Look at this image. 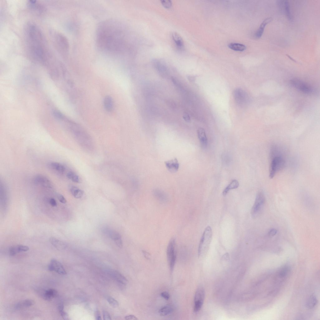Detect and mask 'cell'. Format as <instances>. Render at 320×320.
Wrapping results in <instances>:
<instances>
[{
  "instance_id": "6da1fadb",
  "label": "cell",
  "mask_w": 320,
  "mask_h": 320,
  "mask_svg": "<svg viewBox=\"0 0 320 320\" xmlns=\"http://www.w3.org/2000/svg\"><path fill=\"white\" fill-rule=\"evenodd\" d=\"M125 28L120 21L108 19L100 22L96 31V44L99 50L109 55L120 56L125 48Z\"/></svg>"
},
{
  "instance_id": "7a4b0ae2",
  "label": "cell",
  "mask_w": 320,
  "mask_h": 320,
  "mask_svg": "<svg viewBox=\"0 0 320 320\" xmlns=\"http://www.w3.org/2000/svg\"><path fill=\"white\" fill-rule=\"evenodd\" d=\"M26 34L29 50L36 60L44 62L47 59L48 53L46 42L42 32L35 24L28 25Z\"/></svg>"
},
{
  "instance_id": "3957f363",
  "label": "cell",
  "mask_w": 320,
  "mask_h": 320,
  "mask_svg": "<svg viewBox=\"0 0 320 320\" xmlns=\"http://www.w3.org/2000/svg\"><path fill=\"white\" fill-rule=\"evenodd\" d=\"M277 145H272L270 148L271 162L269 169V177L273 178L278 172L283 169L286 165V161L282 154L283 152Z\"/></svg>"
},
{
  "instance_id": "277c9868",
  "label": "cell",
  "mask_w": 320,
  "mask_h": 320,
  "mask_svg": "<svg viewBox=\"0 0 320 320\" xmlns=\"http://www.w3.org/2000/svg\"><path fill=\"white\" fill-rule=\"evenodd\" d=\"M212 235V228L208 226L205 229L200 239L198 250V257L203 256L208 251Z\"/></svg>"
},
{
  "instance_id": "5b68a950",
  "label": "cell",
  "mask_w": 320,
  "mask_h": 320,
  "mask_svg": "<svg viewBox=\"0 0 320 320\" xmlns=\"http://www.w3.org/2000/svg\"><path fill=\"white\" fill-rule=\"evenodd\" d=\"M265 202L264 193L262 191H260L257 194L255 201L251 211V214L253 218H257L262 213Z\"/></svg>"
},
{
  "instance_id": "8992f818",
  "label": "cell",
  "mask_w": 320,
  "mask_h": 320,
  "mask_svg": "<svg viewBox=\"0 0 320 320\" xmlns=\"http://www.w3.org/2000/svg\"><path fill=\"white\" fill-rule=\"evenodd\" d=\"M167 256L170 272L172 273L174 268L176 258V242L174 238L170 241L167 249Z\"/></svg>"
},
{
  "instance_id": "52a82bcc",
  "label": "cell",
  "mask_w": 320,
  "mask_h": 320,
  "mask_svg": "<svg viewBox=\"0 0 320 320\" xmlns=\"http://www.w3.org/2000/svg\"><path fill=\"white\" fill-rule=\"evenodd\" d=\"M290 84L294 88L305 94H311L314 92V89L312 86L299 79H292L290 80Z\"/></svg>"
},
{
  "instance_id": "ba28073f",
  "label": "cell",
  "mask_w": 320,
  "mask_h": 320,
  "mask_svg": "<svg viewBox=\"0 0 320 320\" xmlns=\"http://www.w3.org/2000/svg\"><path fill=\"white\" fill-rule=\"evenodd\" d=\"M54 40L60 52L63 54H66L68 52L69 45L65 37L60 33H57L55 35Z\"/></svg>"
},
{
  "instance_id": "9c48e42d",
  "label": "cell",
  "mask_w": 320,
  "mask_h": 320,
  "mask_svg": "<svg viewBox=\"0 0 320 320\" xmlns=\"http://www.w3.org/2000/svg\"><path fill=\"white\" fill-rule=\"evenodd\" d=\"M205 296V292L202 287L198 288L196 292L194 298L193 310L197 312L201 309L203 305Z\"/></svg>"
},
{
  "instance_id": "30bf717a",
  "label": "cell",
  "mask_w": 320,
  "mask_h": 320,
  "mask_svg": "<svg viewBox=\"0 0 320 320\" xmlns=\"http://www.w3.org/2000/svg\"><path fill=\"white\" fill-rule=\"evenodd\" d=\"M233 96L235 100L240 106H243L247 102L248 97L246 93L242 89L237 88L233 92Z\"/></svg>"
},
{
  "instance_id": "8fae6325",
  "label": "cell",
  "mask_w": 320,
  "mask_h": 320,
  "mask_svg": "<svg viewBox=\"0 0 320 320\" xmlns=\"http://www.w3.org/2000/svg\"><path fill=\"white\" fill-rule=\"evenodd\" d=\"M48 269L51 271H54L59 274L65 275L66 272L62 264L55 259H52L48 265Z\"/></svg>"
},
{
  "instance_id": "7c38bea8",
  "label": "cell",
  "mask_w": 320,
  "mask_h": 320,
  "mask_svg": "<svg viewBox=\"0 0 320 320\" xmlns=\"http://www.w3.org/2000/svg\"><path fill=\"white\" fill-rule=\"evenodd\" d=\"M33 181L35 184L44 188H51L52 185L50 181L45 176L38 175L35 176Z\"/></svg>"
},
{
  "instance_id": "4fadbf2b",
  "label": "cell",
  "mask_w": 320,
  "mask_h": 320,
  "mask_svg": "<svg viewBox=\"0 0 320 320\" xmlns=\"http://www.w3.org/2000/svg\"><path fill=\"white\" fill-rule=\"evenodd\" d=\"M197 133L201 147L203 149H205L207 146L208 139L204 129L201 128H199L197 131Z\"/></svg>"
},
{
  "instance_id": "5bb4252c",
  "label": "cell",
  "mask_w": 320,
  "mask_h": 320,
  "mask_svg": "<svg viewBox=\"0 0 320 320\" xmlns=\"http://www.w3.org/2000/svg\"><path fill=\"white\" fill-rule=\"evenodd\" d=\"M279 2H278V4L280 8L282 9V10L287 18L289 20H292V18L290 12L289 3L288 1L287 0L279 1Z\"/></svg>"
},
{
  "instance_id": "9a60e30c",
  "label": "cell",
  "mask_w": 320,
  "mask_h": 320,
  "mask_svg": "<svg viewBox=\"0 0 320 320\" xmlns=\"http://www.w3.org/2000/svg\"><path fill=\"white\" fill-rule=\"evenodd\" d=\"M165 163L168 169L171 172H176L179 169V164L176 158L167 161Z\"/></svg>"
},
{
  "instance_id": "2e32d148",
  "label": "cell",
  "mask_w": 320,
  "mask_h": 320,
  "mask_svg": "<svg viewBox=\"0 0 320 320\" xmlns=\"http://www.w3.org/2000/svg\"><path fill=\"white\" fill-rule=\"evenodd\" d=\"M172 39L177 47L179 49L184 48V41L181 36L178 32H174L172 33Z\"/></svg>"
},
{
  "instance_id": "e0dca14e",
  "label": "cell",
  "mask_w": 320,
  "mask_h": 320,
  "mask_svg": "<svg viewBox=\"0 0 320 320\" xmlns=\"http://www.w3.org/2000/svg\"><path fill=\"white\" fill-rule=\"evenodd\" d=\"M110 273L113 278L120 283L125 285L128 283V280L126 278L118 271L113 270Z\"/></svg>"
},
{
  "instance_id": "ac0fdd59",
  "label": "cell",
  "mask_w": 320,
  "mask_h": 320,
  "mask_svg": "<svg viewBox=\"0 0 320 320\" xmlns=\"http://www.w3.org/2000/svg\"><path fill=\"white\" fill-rule=\"evenodd\" d=\"M272 20V18L269 17L266 18L263 21L255 34V35L256 38H259L262 36L266 26L271 22Z\"/></svg>"
},
{
  "instance_id": "d6986e66",
  "label": "cell",
  "mask_w": 320,
  "mask_h": 320,
  "mask_svg": "<svg viewBox=\"0 0 320 320\" xmlns=\"http://www.w3.org/2000/svg\"><path fill=\"white\" fill-rule=\"evenodd\" d=\"M153 64L156 69L162 74H166L167 68L165 65L160 61L155 60L153 61Z\"/></svg>"
},
{
  "instance_id": "ffe728a7",
  "label": "cell",
  "mask_w": 320,
  "mask_h": 320,
  "mask_svg": "<svg viewBox=\"0 0 320 320\" xmlns=\"http://www.w3.org/2000/svg\"><path fill=\"white\" fill-rule=\"evenodd\" d=\"M58 294V292L52 288L48 289L43 292L42 295L43 298L46 300L50 301L55 297Z\"/></svg>"
},
{
  "instance_id": "44dd1931",
  "label": "cell",
  "mask_w": 320,
  "mask_h": 320,
  "mask_svg": "<svg viewBox=\"0 0 320 320\" xmlns=\"http://www.w3.org/2000/svg\"><path fill=\"white\" fill-rule=\"evenodd\" d=\"M49 241L55 248L58 250H63L66 247V245L64 242L55 238H50Z\"/></svg>"
},
{
  "instance_id": "7402d4cb",
  "label": "cell",
  "mask_w": 320,
  "mask_h": 320,
  "mask_svg": "<svg viewBox=\"0 0 320 320\" xmlns=\"http://www.w3.org/2000/svg\"><path fill=\"white\" fill-rule=\"evenodd\" d=\"M48 165L51 169L60 173H63L65 170V168L64 166L59 162H50Z\"/></svg>"
},
{
  "instance_id": "603a6c76",
  "label": "cell",
  "mask_w": 320,
  "mask_h": 320,
  "mask_svg": "<svg viewBox=\"0 0 320 320\" xmlns=\"http://www.w3.org/2000/svg\"><path fill=\"white\" fill-rule=\"evenodd\" d=\"M69 189L72 195L76 198H80L83 195V191L74 186L70 185Z\"/></svg>"
},
{
  "instance_id": "cb8c5ba5",
  "label": "cell",
  "mask_w": 320,
  "mask_h": 320,
  "mask_svg": "<svg viewBox=\"0 0 320 320\" xmlns=\"http://www.w3.org/2000/svg\"><path fill=\"white\" fill-rule=\"evenodd\" d=\"M103 103L104 108L107 111L110 112L112 111L113 107V102L110 96H107L105 97Z\"/></svg>"
},
{
  "instance_id": "d4e9b609",
  "label": "cell",
  "mask_w": 320,
  "mask_h": 320,
  "mask_svg": "<svg viewBox=\"0 0 320 320\" xmlns=\"http://www.w3.org/2000/svg\"><path fill=\"white\" fill-rule=\"evenodd\" d=\"M173 310L174 307L170 304L164 306L161 308L158 312L160 315L165 316L170 314Z\"/></svg>"
},
{
  "instance_id": "484cf974",
  "label": "cell",
  "mask_w": 320,
  "mask_h": 320,
  "mask_svg": "<svg viewBox=\"0 0 320 320\" xmlns=\"http://www.w3.org/2000/svg\"><path fill=\"white\" fill-rule=\"evenodd\" d=\"M239 185V182L236 179L232 180L223 191L222 192L223 196H225L230 190L237 188Z\"/></svg>"
},
{
  "instance_id": "4316f807",
  "label": "cell",
  "mask_w": 320,
  "mask_h": 320,
  "mask_svg": "<svg viewBox=\"0 0 320 320\" xmlns=\"http://www.w3.org/2000/svg\"><path fill=\"white\" fill-rule=\"evenodd\" d=\"M34 301L33 300L27 299L18 302L16 304L15 307L17 308L29 307L34 304Z\"/></svg>"
},
{
  "instance_id": "83f0119b",
  "label": "cell",
  "mask_w": 320,
  "mask_h": 320,
  "mask_svg": "<svg viewBox=\"0 0 320 320\" xmlns=\"http://www.w3.org/2000/svg\"><path fill=\"white\" fill-rule=\"evenodd\" d=\"M228 46L230 49L236 51H242L246 49L245 45L238 43H231L228 45Z\"/></svg>"
},
{
  "instance_id": "f1b7e54d",
  "label": "cell",
  "mask_w": 320,
  "mask_h": 320,
  "mask_svg": "<svg viewBox=\"0 0 320 320\" xmlns=\"http://www.w3.org/2000/svg\"><path fill=\"white\" fill-rule=\"evenodd\" d=\"M317 302V299L315 296L312 295L308 299L306 302L307 308L312 309L314 307Z\"/></svg>"
},
{
  "instance_id": "f546056e",
  "label": "cell",
  "mask_w": 320,
  "mask_h": 320,
  "mask_svg": "<svg viewBox=\"0 0 320 320\" xmlns=\"http://www.w3.org/2000/svg\"><path fill=\"white\" fill-rule=\"evenodd\" d=\"M106 232L109 237L113 240L114 242L122 239L120 234L116 231L110 230H108Z\"/></svg>"
},
{
  "instance_id": "4dcf8cb0",
  "label": "cell",
  "mask_w": 320,
  "mask_h": 320,
  "mask_svg": "<svg viewBox=\"0 0 320 320\" xmlns=\"http://www.w3.org/2000/svg\"><path fill=\"white\" fill-rule=\"evenodd\" d=\"M67 177L73 182L79 183L80 179L79 176L74 172L70 171L68 172L66 175Z\"/></svg>"
},
{
  "instance_id": "1f68e13d",
  "label": "cell",
  "mask_w": 320,
  "mask_h": 320,
  "mask_svg": "<svg viewBox=\"0 0 320 320\" xmlns=\"http://www.w3.org/2000/svg\"><path fill=\"white\" fill-rule=\"evenodd\" d=\"M64 307L63 304L62 303H60L58 307V310L61 316L63 319H68V315L67 313L64 310Z\"/></svg>"
},
{
  "instance_id": "d6a6232c",
  "label": "cell",
  "mask_w": 320,
  "mask_h": 320,
  "mask_svg": "<svg viewBox=\"0 0 320 320\" xmlns=\"http://www.w3.org/2000/svg\"><path fill=\"white\" fill-rule=\"evenodd\" d=\"M289 271V268L287 266H284L279 271L278 275L279 277L283 278L285 277L288 274Z\"/></svg>"
},
{
  "instance_id": "836d02e7",
  "label": "cell",
  "mask_w": 320,
  "mask_h": 320,
  "mask_svg": "<svg viewBox=\"0 0 320 320\" xmlns=\"http://www.w3.org/2000/svg\"><path fill=\"white\" fill-rule=\"evenodd\" d=\"M9 253L11 256H14L17 253L20 252L18 245L11 247L9 248Z\"/></svg>"
},
{
  "instance_id": "e575fe53",
  "label": "cell",
  "mask_w": 320,
  "mask_h": 320,
  "mask_svg": "<svg viewBox=\"0 0 320 320\" xmlns=\"http://www.w3.org/2000/svg\"><path fill=\"white\" fill-rule=\"evenodd\" d=\"M107 300L109 304L113 307H117L119 305L118 302L115 299L111 297H108L107 298Z\"/></svg>"
},
{
  "instance_id": "d590c367",
  "label": "cell",
  "mask_w": 320,
  "mask_h": 320,
  "mask_svg": "<svg viewBox=\"0 0 320 320\" xmlns=\"http://www.w3.org/2000/svg\"><path fill=\"white\" fill-rule=\"evenodd\" d=\"M161 2L162 5L166 8H170L172 6V2L170 0H162Z\"/></svg>"
},
{
  "instance_id": "8d00e7d4",
  "label": "cell",
  "mask_w": 320,
  "mask_h": 320,
  "mask_svg": "<svg viewBox=\"0 0 320 320\" xmlns=\"http://www.w3.org/2000/svg\"><path fill=\"white\" fill-rule=\"evenodd\" d=\"M52 112L54 116L56 118L61 119L63 118V115L59 112L57 110H54Z\"/></svg>"
},
{
  "instance_id": "74e56055",
  "label": "cell",
  "mask_w": 320,
  "mask_h": 320,
  "mask_svg": "<svg viewBox=\"0 0 320 320\" xmlns=\"http://www.w3.org/2000/svg\"><path fill=\"white\" fill-rule=\"evenodd\" d=\"M19 250L20 252H26L28 251L29 249L28 247L23 245H18Z\"/></svg>"
},
{
  "instance_id": "f35d334b",
  "label": "cell",
  "mask_w": 320,
  "mask_h": 320,
  "mask_svg": "<svg viewBox=\"0 0 320 320\" xmlns=\"http://www.w3.org/2000/svg\"><path fill=\"white\" fill-rule=\"evenodd\" d=\"M103 319L105 320H110L111 319V317L109 313L105 310H103L102 312Z\"/></svg>"
},
{
  "instance_id": "ab89813d",
  "label": "cell",
  "mask_w": 320,
  "mask_h": 320,
  "mask_svg": "<svg viewBox=\"0 0 320 320\" xmlns=\"http://www.w3.org/2000/svg\"><path fill=\"white\" fill-rule=\"evenodd\" d=\"M161 295L163 298L166 300H168L170 297L169 294L166 291L162 292L161 294Z\"/></svg>"
},
{
  "instance_id": "60d3db41",
  "label": "cell",
  "mask_w": 320,
  "mask_h": 320,
  "mask_svg": "<svg viewBox=\"0 0 320 320\" xmlns=\"http://www.w3.org/2000/svg\"><path fill=\"white\" fill-rule=\"evenodd\" d=\"M277 232V231L275 228H272L268 232V234L270 237H272L276 235Z\"/></svg>"
},
{
  "instance_id": "b9f144b4",
  "label": "cell",
  "mask_w": 320,
  "mask_h": 320,
  "mask_svg": "<svg viewBox=\"0 0 320 320\" xmlns=\"http://www.w3.org/2000/svg\"><path fill=\"white\" fill-rule=\"evenodd\" d=\"M57 197L59 201L62 203H65L67 202L66 200L62 195L58 194Z\"/></svg>"
},
{
  "instance_id": "7bdbcfd3",
  "label": "cell",
  "mask_w": 320,
  "mask_h": 320,
  "mask_svg": "<svg viewBox=\"0 0 320 320\" xmlns=\"http://www.w3.org/2000/svg\"><path fill=\"white\" fill-rule=\"evenodd\" d=\"M95 319L97 320H101L102 319L100 313L99 311L96 310L94 313Z\"/></svg>"
},
{
  "instance_id": "ee69618b",
  "label": "cell",
  "mask_w": 320,
  "mask_h": 320,
  "mask_svg": "<svg viewBox=\"0 0 320 320\" xmlns=\"http://www.w3.org/2000/svg\"><path fill=\"white\" fill-rule=\"evenodd\" d=\"M125 318L126 320H137L138 319V318L135 316L133 315L127 316L125 317Z\"/></svg>"
},
{
  "instance_id": "f6af8a7d",
  "label": "cell",
  "mask_w": 320,
  "mask_h": 320,
  "mask_svg": "<svg viewBox=\"0 0 320 320\" xmlns=\"http://www.w3.org/2000/svg\"><path fill=\"white\" fill-rule=\"evenodd\" d=\"M49 203L52 207H56L57 206L56 201L54 198H52L50 199Z\"/></svg>"
},
{
  "instance_id": "bcb514c9",
  "label": "cell",
  "mask_w": 320,
  "mask_h": 320,
  "mask_svg": "<svg viewBox=\"0 0 320 320\" xmlns=\"http://www.w3.org/2000/svg\"><path fill=\"white\" fill-rule=\"evenodd\" d=\"M142 253L144 257L148 259H149L150 258V254L145 251H143Z\"/></svg>"
},
{
  "instance_id": "7dc6e473",
  "label": "cell",
  "mask_w": 320,
  "mask_h": 320,
  "mask_svg": "<svg viewBox=\"0 0 320 320\" xmlns=\"http://www.w3.org/2000/svg\"><path fill=\"white\" fill-rule=\"evenodd\" d=\"M183 119L186 121L189 122L190 120V118L188 114H185L183 116Z\"/></svg>"
},
{
  "instance_id": "c3c4849f",
  "label": "cell",
  "mask_w": 320,
  "mask_h": 320,
  "mask_svg": "<svg viewBox=\"0 0 320 320\" xmlns=\"http://www.w3.org/2000/svg\"><path fill=\"white\" fill-rule=\"evenodd\" d=\"M188 79L189 81H194V79H195V78L193 77H192L190 76L188 78Z\"/></svg>"
},
{
  "instance_id": "681fc988",
  "label": "cell",
  "mask_w": 320,
  "mask_h": 320,
  "mask_svg": "<svg viewBox=\"0 0 320 320\" xmlns=\"http://www.w3.org/2000/svg\"><path fill=\"white\" fill-rule=\"evenodd\" d=\"M287 56H288V57H289V58H290V59H291L292 60H293V61H295V60H294V59H293V58H291V57L290 56H288V55Z\"/></svg>"
}]
</instances>
